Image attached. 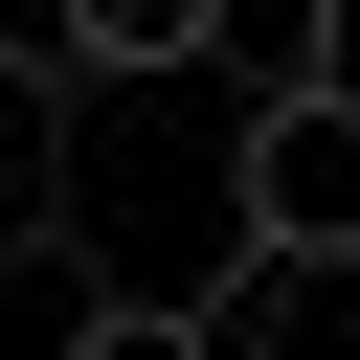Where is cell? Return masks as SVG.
Segmentation results:
<instances>
[{
	"instance_id": "obj_1",
	"label": "cell",
	"mask_w": 360,
	"mask_h": 360,
	"mask_svg": "<svg viewBox=\"0 0 360 360\" xmlns=\"http://www.w3.org/2000/svg\"><path fill=\"white\" fill-rule=\"evenodd\" d=\"M225 248L248 270H338L360 248V90H292L225 135Z\"/></svg>"
},
{
	"instance_id": "obj_2",
	"label": "cell",
	"mask_w": 360,
	"mask_h": 360,
	"mask_svg": "<svg viewBox=\"0 0 360 360\" xmlns=\"http://www.w3.org/2000/svg\"><path fill=\"white\" fill-rule=\"evenodd\" d=\"M112 248L90 225H0V360H112Z\"/></svg>"
},
{
	"instance_id": "obj_3",
	"label": "cell",
	"mask_w": 360,
	"mask_h": 360,
	"mask_svg": "<svg viewBox=\"0 0 360 360\" xmlns=\"http://www.w3.org/2000/svg\"><path fill=\"white\" fill-rule=\"evenodd\" d=\"M0 90H45V112L112 90V22H90V0H0Z\"/></svg>"
},
{
	"instance_id": "obj_4",
	"label": "cell",
	"mask_w": 360,
	"mask_h": 360,
	"mask_svg": "<svg viewBox=\"0 0 360 360\" xmlns=\"http://www.w3.org/2000/svg\"><path fill=\"white\" fill-rule=\"evenodd\" d=\"M112 360H225V315H180V292H135V315H112Z\"/></svg>"
},
{
	"instance_id": "obj_5",
	"label": "cell",
	"mask_w": 360,
	"mask_h": 360,
	"mask_svg": "<svg viewBox=\"0 0 360 360\" xmlns=\"http://www.w3.org/2000/svg\"><path fill=\"white\" fill-rule=\"evenodd\" d=\"M338 90H360V45H338Z\"/></svg>"
}]
</instances>
